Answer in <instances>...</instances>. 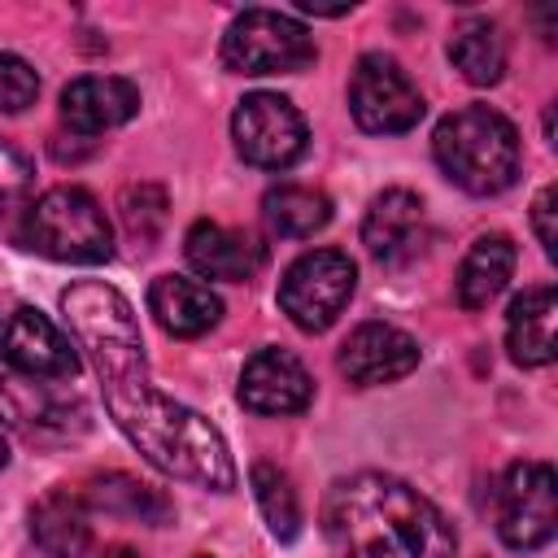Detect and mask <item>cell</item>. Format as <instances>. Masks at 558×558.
Returning <instances> with one entry per match:
<instances>
[{
    "mask_svg": "<svg viewBox=\"0 0 558 558\" xmlns=\"http://www.w3.org/2000/svg\"><path fill=\"white\" fill-rule=\"evenodd\" d=\"M514 262H519V253H514V240L510 235H480L466 248V257L458 266V279H453L458 305L462 310L493 305L501 296V288L510 283V275H514Z\"/></svg>",
    "mask_w": 558,
    "mask_h": 558,
    "instance_id": "cell-18",
    "label": "cell"
},
{
    "mask_svg": "<svg viewBox=\"0 0 558 558\" xmlns=\"http://www.w3.org/2000/svg\"><path fill=\"white\" fill-rule=\"evenodd\" d=\"M148 310L161 323V331H170L179 340L205 336L222 318V301L209 292V283L187 279V275H161V279H153Z\"/></svg>",
    "mask_w": 558,
    "mask_h": 558,
    "instance_id": "cell-16",
    "label": "cell"
},
{
    "mask_svg": "<svg viewBox=\"0 0 558 558\" xmlns=\"http://www.w3.org/2000/svg\"><path fill=\"white\" fill-rule=\"evenodd\" d=\"M9 462V445H4V436H0V466Z\"/></svg>",
    "mask_w": 558,
    "mask_h": 558,
    "instance_id": "cell-30",
    "label": "cell"
},
{
    "mask_svg": "<svg viewBox=\"0 0 558 558\" xmlns=\"http://www.w3.org/2000/svg\"><path fill=\"white\" fill-rule=\"evenodd\" d=\"M0 353L26 379H74L78 375V349L61 336V327L48 314L31 305H17L9 323L0 327Z\"/></svg>",
    "mask_w": 558,
    "mask_h": 558,
    "instance_id": "cell-10",
    "label": "cell"
},
{
    "mask_svg": "<svg viewBox=\"0 0 558 558\" xmlns=\"http://www.w3.org/2000/svg\"><path fill=\"white\" fill-rule=\"evenodd\" d=\"M31 183H35L31 157L0 140V218H4V214H13V209L26 201Z\"/></svg>",
    "mask_w": 558,
    "mask_h": 558,
    "instance_id": "cell-27",
    "label": "cell"
},
{
    "mask_svg": "<svg viewBox=\"0 0 558 558\" xmlns=\"http://www.w3.org/2000/svg\"><path fill=\"white\" fill-rule=\"evenodd\" d=\"M262 218L275 235L288 240H305L314 231H323L331 222V201L318 187H301V183H279L262 196Z\"/></svg>",
    "mask_w": 558,
    "mask_h": 558,
    "instance_id": "cell-22",
    "label": "cell"
},
{
    "mask_svg": "<svg viewBox=\"0 0 558 558\" xmlns=\"http://www.w3.org/2000/svg\"><path fill=\"white\" fill-rule=\"evenodd\" d=\"M31 536L48 558H83L92 549L87 501L70 488H52L31 506Z\"/></svg>",
    "mask_w": 558,
    "mask_h": 558,
    "instance_id": "cell-17",
    "label": "cell"
},
{
    "mask_svg": "<svg viewBox=\"0 0 558 558\" xmlns=\"http://www.w3.org/2000/svg\"><path fill=\"white\" fill-rule=\"evenodd\" d=\"M22 244L52 257V262H78L96 266L113 257V227L100 209V201L87 187H52L44 192L26 218H22Z\"/></svg>",
    "mask_w": 558,
    "mask_h": 558,
    "instance_id": "cell-4",
    "label": "cell"
},
{
    "mask_svg": "<svg viewBox=\"0 0 558 558\" xmlns=\"http://www.w3.org/2000/svg\"><path fill=\"white\" fill-rule=\"evenodd\" d=\"M39 96V74L13 57V52H0V113H22L26 105H35Z\"/></svg>",
    "mask_w": 558,
    "mask_h": 558,
    "instance_id": "cell-26",
    "label": "cell"
},
{
    "mask_svg": "<svg viewBox=\"0 0 558 558\" xmlns=\"http://www.w3.org/2000/svg\"><path fill=\"white\" fill-rule=\"evenodd\" d=\"M497 536L510 549H541L558 527V480L549 462H514L493 493Z\"/></svg>",
    "mask_w": 558,
    "mask_h": 558,
    "instance_id": "cell-7",
    "label": "cell"
},
{
    "mask_svg": "<svg viewBox=\"0 0 558 558\" xmlns=\"http://www.w3.org/2000/svg\"><path fill=\"white\" fill-rule=\"evenodd\" d=\"M61 310L78 349H87V362L96 366L109 418L144 453V462L170 480L231 493L235 462L222 432L153 384L131 301L105 279H78L61 292Z\"/></svg>",
    "mask_w": 558,
    "mask_h": 558,
    "instance_id": "cell-1",
    "label": "cell"
},
{
    "mask_svg": "<svg viewBox=\"0 0 558 558\" xmlns=\"http://www.w3.org/2000/svg\"><path fill=\"white\" fill-rule=\"evenodd\" d=\"M122 222L131 231V240H140L144 248L157 240L161 222H166V192L153 183H135L122 192Z\"/></svg>",
    "mask_w": 558,
    "mask_h": 558,
    "instance_id": "cell-25",
    "label": "cell"
},
{
    "mask_svg": "<svg viewBox=\"0 0 558 558\" xmlns=\"http://www.w3.org/2000/svg\"><path fill=\"white\" fill-rule=\"evenodd\" d=\"M357 283V266L340 248L301 253L279 279V305L301 331H327L349 305Z\"/></svg>",
    "mask_w": 558,
    "mask_h": 558,
    "instance_id": "cell-6",
    "label": "cell"
},
{
    "mask_svg": "<svg viewBox=\"0 0 558 558\" xmlns=\"http://www.w3.org/2000/svg\"><path fill=\"white\" fill-rule=\"evenodd\" d=\"M314 397V379L288 349H257L240 371V401L253 414H296Z\"/></svg>",
    "mask_w": 558,
    "mask_h": 558,
    "instance_id": "cell-12",
    "label": "cell"
},
{
    "mask_svg": "<svg viewBox=\"0 0 558 558\" xmlns=\"http://www.w3.org/2000/svg\"><path fill=\"white\" fill-rule=\"evenodd\" d=\"M418 366V340L392 323H362L340 344V375L357 388L392 384Z\"/></svg>",
    "mask_w": 558,
    "mask_h": 558,
    "instance_id": "cell-11",
    "label": "cell"
},
{
    "mask_svg": "<svg viewBox=\"0 0 558 558\" xmlns=\"http://www.w3.org/2000/svg\"><path fill=\"white\" fill-rule=\"evenodd\" d=\"M87 501H92L96 510H105V514L135 519V523H153V527L170 523V514H174V506H170V497H166L161 488H153V484H144V480L126 475V471L92 475Z\"/></svg>",
    "mask_w": 558,
    "mask_h": 558,
    "instance_id": "cell-20",
    "label": "cell"
},
{
    "mask_svg": "<svg viewBox=\"0 0 558 558\" xmlns=\"http://www.w3.org/2000/svg\"><path fill=\"white\" fill-rule=\"evenodd\" d=\"M314 57V35L275 9H244L222 35V61L235 74H296Z\"/></svg>",
    "mask_w": 558,
    "mask_h": 558,
    "instance_id": "cell-5",
    "label": "cell"
},
{
    "mask_svg": "<svg viewBox=\"0 0 558 558\" xmlns=\"http://www.w3.org/2000/svg\"><path fill=\"white\" fill-rule=\"evenodd\" d=\"M140 113V87L118 74H83L61 92V118L78 135H100Z\"/></svg>",
    "mask_w": 558,
    "mask_h": 558,
    "instance_id": "cell-13",
    "label": "cell"
},
{
    "mask_svg": "<svg viewBox=\"0 0 558 558\" xmlns=\"http://www.w3.org/2000/svg\"><path fill=\"white\" fill-rule=\"evenodd\" d=\"M183 257L196 275L205 279H227V283H244L257 275L262 266V244L248 235V231H235V227H222V222H192L187 235H183Z\"/></svg>",
    "mask_w": 558,
    "mask_h": 558,
    "instance_id": "cell-14",
    "label": "cell"
},
{
    "mask_svg": "<svg viewBox=\"0 0 558 558\" xmlns=\"http://www.w3.org/2000/svg\"><path fill=\"white\" fill-rule=\"evenodd\" d=\"M327 536L340 558H453V527L405 480L357 471L327 493Z\"/></svg>",
    "mask_w": 558,
    "mask_h": 558,
    "instance_id": "cell-2",
    "label": "cell"
},
{
    "mask_svg": "<svg viewBox=\"0 0 558 558\" xmlns=\"http://www.w3.org/2000/svg\"><path fill=\"white\" fill-rule=\"evenodd\" d=\"M231 135H235L240 157L248 166H262V170H288L305 153V140H310L305 118L279 92L244 96L235 118H231Z\"/></svg>",
    "mask_w": 558,
    "mask_h": 558,
    "instance_id": "cell-9",
    "label": "cell"
},
{
    "mask_svg": "<svg viewBox=\"0 0 558 558\" xmlns=\"http://www.w3.org/2000/svg\"><path fill=\"white\" fill-rule=\"evenodd\" d=\"M449 61L466 83L493 87L506 74V35L488 17H466L449 39Z\"/></svg>",
    "mask_w": 558,
    "mask_h": 558,
    "instance_id": "cell-21",
    "label": "cell"
},
{
    "mask_svg": "<svg viewBox=\"0 0 558 558\" xmlns=\"http://www.w3.org/2000/svg\"><path fill=\"white\" fill-rule=\"evenodd\" d=\"M248 484H253V497H257V506H262L270 532H275L279 541H292V536L301 532V497H296L288 471H279L275 462H257V466L248 471Z\"/></svg>",
    "mask_w": 558,
    "mask_h": 558,
    "instance_id": "cell-23",
    "label": "cell"
},
{
    "mask_svg": "<svg viewBox=\"0 0 558 558\" xmlns=\"http://www.w3.org/2000/svg\"><path fill=\"white\" fill-rule=\"evenodd\" d=\"M554 318H558V296L554 288H527L514 296L510 318H506V344L519 366H549L554 362Z\"/></svg>",
    "mask_w": 558,
    "mask_h": 558,
    "instance_id": "cell-19",
    "label": "cell"
},
{
    "mask_svg": "<svg viewBox=\"0 0 558 558\" xmlns=\"http://www.w3.org/2000/svg\"><path fill=\"white\" fill-rule=\"evenodd\" d=\"M349 113L371 135H401L423 118V96L392 57L366 52L349 78Z\"/></svg>",
    "mask_w": 558,
    "mask_h": 558,
    "instance_id": "cell-8",
    "label": "cell"
},
{
    "mask_svg": "<svg viewBox=\"0 0 558 558\" xmlns=\"http://www.w3.org/2000/svg\"><path fill=\"white\" fill-rule=\"evenodd\" d=\"M362 244L379 262H405L423 244V201L410 187H388L371 201L362 218Z\"/></svg>",
    "mask_w": 558,
    "mask_h": 558,
    "instance_id": "cell-15",
    "label": "cell"
},
{
    "mask_svg": "<svg viewBox=\"0 0 558 558\" xmlns=\"http://www.w3.org/2000/svg\"><path fill=\"white\" fill-rule=\"evenodd\" d=\"M65 410L48 401L44 384H0V418H9L22 432H44V427H65Z\"/></svg>",
    "mask_w": 558,
    "mask_h": 558,
    "instance_id": "cell-24",
    "label": "cell"
},
{
    "mask_svg": "<svg viewBox=\"0 0 558 558\" xmlns=\"http://www.w3.org/2000/svg\"><path fill=\"white\" fill-rule=\"evenodd\" d=\"M432 153L445 179L471 196H497L519 179V131L488 105H466L440 118Z\"/></svg>",
    "mask_w": 558,
    "mask_h": 558,
    "instance_id": "cell-3",
    "label": "cell"
},
{
    "mask_svg": "<svg viewBox=\"0 0 558 558\" xmlns=\"http://www.w3.org/2000/svg\"><path fill=\"white\" fill-rule=\"evenodd\" d=\"M554 201H558V192L554 187H541V196L532 201V227H536V240H541V248L545 253H554Z\"/></svg>",
    "mask_w": 558,
    "mask_h": 558,
    "instance_id": "cell-28",
    "label": "cell"
},
{
    "mask_svg": "<svg viewBox=\"0 0 558 558\" xmlns=\"http://www.w3.org/2000/svg\"><path fill=\"white\" fill-rule=\"evenodd\" d=\"M100 558H140V554H135V549H126V545H113V549H105Z\"/></svg>",
    "mask_w": 558,
    "mask_h": 558,
    "instance_id": "cell-29",
    "label": "cell"
}]
</instances>
